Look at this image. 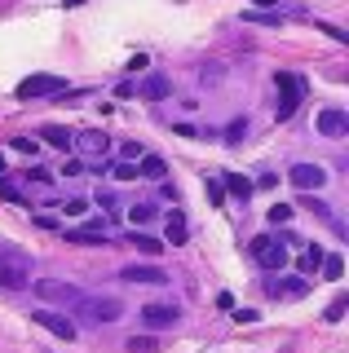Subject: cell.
Here are the masks:
<instances>
[{"instance_id":"obj_7","label":"cell","mask_w":349,"mask_h":353,"mask_svg":"<svg viewBox=\"0 0 349 353\" xmlns=\"http://www.w3.org/2000/svg\"><path fill=\"white\" fill-rule=\"evenodd\" d=\"M36 296H40V301H49V305H75L84 292H80V287H71V283L45 279V283H36Z\"/></svg>"},{"instance_id":"obj_27","label":"cell","mask_w":349,"mask_h":353,"mask_svg":"<svg viewBox=\"0 0 349 353\" xmlns=\"http://www.w3.org/2000/svg\"><path fill=\"white\" fill-rule=\"evenodd\" d=\"M9 146H14V150H23V154H36V150H40V141H36V137H14Z\"/></svg>"},{"instance_id":"obj_3","label":"cell","mask_w":349,"mask_h":353,"mask_svg":"<svg viewBox=\"0 0 349 353\" xmlns=\"http://www.w3.org/2000/svg\"><path fill=\"white\" fill-rule=\"evenodd\" d=\"M252 261L261 270H283V265H288V243L275 239V234H257L252 239Z\"/></svg>"},{"instance_id":"obj_17","label":"cell","mask_w":349,"mask_h":353,"mask_svg":"<svg viewBox=\"0 0 349 353\" xmlns=\"http://www.w3.org/2000/svg\"><path fill=\"white\" fill-rule=\"evenodd\" d=\"M137 176H146V181H163V176H168V168H163V159H155V154H141Z\"/></svg>"},{"instance_id":"obj_22","label":"cell","mask_w":349,"mask_h":353,"mask_svg":"<svg viewBox=\"0 0 349 353\" xmlns=\"http://www.w3.org/2000/svg\"><path fill=\"white\" fill-rule=\"evenodd\" d=\"M124 353H155V340H150V336H128Z\"/></svg>"},{"instance_id":"obj_26","label":"cell","mask_w":349,"mask_h":353,"mask_svg":"<svg viewBox=\"0 0 349 353\" xmlns=\"http://www.w3.org/2000/svg\"><path fill=\"white\" fill-rule=\"evenodd\" d=\"M111 176H115V181H133V176H137V168H133V159H119L115 168H111Z\"/></svg>"},{"instance_id":"obj_14","label":"cell","mask_w":349,"mask_h":353,"mask_svg":"<svg viewBox=\"0 0 349 353\" xmlns=\"http://www.w3.org/2000/svg\"><path fill=\"white\" fill-rule=\"evenodd\" d=\"M141 97L163 102V97H168V75H146V80H141Z\"/></svg>"},{"instance_id":"obj_1","label":"cell","mask_w":349,"mask_h":353,"mask_svg":"<svg viewBox=\"0 0 349 353\" xmlns=\"http://www.w3.org/2000/svg\"><path fill=\"white\" fill-rule=\"evenodd\" d=\"M75 318H84L89 327H111L124 318V301L119 296H80L75 301Z\"/></svg>"},{"instance_id":"obj_23","label":"cell","mask_w":349,"mask_h":353,"mask_svg":"<svg viewBox=\"0 0 349 353\" xmlns=\"http://www.w3.org/2000/svg\"><path fill=\"white\" fill-rule=\"evenodd\" d=\"M266 216H270V225H288V221H292V216H297V212H292V208H288V203H275V208H270V212H266Z\"/></svg>"},{"instance_id":"obj_4","label":"cell","mask_w":349,"mask_h":353,"mask_svg":"<svg viewBox=\"0 0 349 353\" xmlns=\"http://www.w3.org/2000/svg\"><path fill=\"white\" fill-rule=\"evenodd\" d=\"M275 84H279V106H275V115H279V119H292V110H297L301 97H305V80H297V75H288V71H279Z\"/></svg>"},{"instance_id":"obj_8","label":"cell","mask_w":349,"mask_h":353,"mask_svg":"<svg viewBox=\"0 0 349 353\" xmlns=\"http://www.w3.org/2000/svg\"><path fill=\"white\" fill-rule=\"evenodd\" d=\"M119 279H124V283H137V287H163V283H168V274H163L159 265H124V270H119Z\"/></svg>"},{"instance_id":"obj_21","label":"cell","mask_w":349,"mask_h":353,"mask_svg":"<svg viewBox=\"0 0 349 353\" xmlns=\"http://www.w3.org/2000/svg\"><path fill=\"white\" fill-rule=\"evenodd\" d=\"M319 270H323V279H341V274H345V261L341 256H323V265H319Z\"/></svg>"},{"instance_id":"obj_10","label":"cell","mask_w":349,"mask_h":353,"mask_svg":"<svg viewBox=\"0 0 349 353\" xmlns=\"http://www.w3.org/2000/svg\"><path fill=\"white\" fill-rule=\"evenodd\" d=\"M177 318H181L177 305H146V309H141V327H146V331H168Z\"/></svg>"},{"instance_id":"obj_16","label":"cell","mask_w":349,"mask_h":353,"mask_svg":"<svg viewBox=\"0 0 349 353\" xmlns=\"http://www.w3.org/2000/svg\"><path fill=\"white\" fill-rule=\"evenodd\" d=\"M186 239H190V225H186V216H181V212H172V216H168V248H181Z\"/></svg>"},{"instance_id":"obj_25","label":"cell","mask_w":349,"mask_h":353,"mask_svg":"<svg viewBox=\"0 0 349 353\" xmlns=\"http://www.w3.org/2000/svg\"><path fill=\"white\" fill-rule=\"evenodd\" d=\"M128 243H133L137 252H146V256H159V252H163L159 243H155V239H146V234H133V239H128Z\"/></svg>"},{"instance_id":"obj_11","label":"cell","mask_w":349,"mask_h":353,"mask_svg":"<svg viewBox=\"0 0 349 353\" xmlns=\"http://www.w3.org/2000/svg\"><path fill=\"white\" fill-rule=\"evenodd\" d=\"M266 292L275 301H301V296H310V283L305 279H279V283H266Z\"/></svg>"},{"instance_id":"obj_18","label":"cell","mask_w":349,"mask_h":353,"mask_svg":"<svg viewBox=\"0 0 349 353\" xmlns=\"http://www.w3.org/2000/svg\"><path fill=\"white\" fill-rule=\"evenodd\" d=\"M67 243H84V248H93V243H97V248H102L106 230L102 225H97V230H67Z\"/></svg>"},{"instance_id":"obj_19","label":"cell","mask_w":349,"mask_h":353,"mask_svg":"<svg viewBox=\"0 0 349 353\" xmlns=\"http://www.w3.org/2000/svg\"><path fill=\"white\" fill-rule=\"evenodd\" d=\"M226 190L248 203V194H252V181H248V176H239V172H226Z\"/></svg>"},{"instance_id":"obj_12","label":"cell","mask_w":349,"mask_h":353,"mask_svg":"<svg viewBox=\"0 0 349 353\" xmlns=\"http://www.w3.org/2000/svg\"><path fill=\"white\" fill-rule=\"evenodd\" d=\"M71 146H80L84 154H106L111 150V137H106L102 128H89V132H80V137H71Z\"/></svg>"},{"instance_id":"obj_13","label":"cell","mask_w":349,"mask_h":353,"mask_svg":"<svg viewBox=\"0 0 349 353\" xmlns=\"http://www.w3.org/2000/svg\"><path fill=\"white\" fill-rule=\"evenodd\" d=\"M345 128H349V115H345L341 106H327L323 115H319V132H323V137H341Z\"/></svg>"},{"instance_id":"obj_20","label":"cell","mask_w":349,"mask_h":353,"mask_svg":"<svg viewBox=\"0 0 349 353\" xmlns=\"http://www.w3.org/2000/svg\"><path fill=\"white\" fill-rule=\"evenodd\" d=\"M128 221H133V225H150V221H155V208H150V203H133V208H128Z\"/></svg>"},{"instance_id":"obj_32","label":"cell","mask_w":349,"mask_h":353,"mask_svg":"<svg viewBox=\"0 0 349 353\" xmlns=\"http://www.w3.org/2000/svg\"><path fill=\"white\" fill-rule=\"evenodd\" d=\"M243 132H248V124H243V119H235V124L226 128V137H230V141H239V137H243Z\"/></svg>"},{"instance_id":"obj_30","label":"cell","mask_w":349,"mask_h":353,"mask_svg":"<svg viewBox=\"0 0 349 353\" xmlns=\"http://www.w3.org/2000/svg\"><path fill=\"white\" fill-rule=\"evenodd\" d=\"M84 208H89L84 199H67V208H62V212H67V216H84Z\"/></svg>"},{"instance_id":"obj_5","label":"cell","mask_w":349,"mask_h":353,"mask_svg":"<svg viewBox=\"0 0 349 353\" xmlns=\"http://www.w3.org/2000/svg\"><path fill=\"white\" fill-rule=\"evenodd\" d=\"M288 181L297 185V190H323L327 185V168H319V163H292V172H288Z\"/></svg>"},{"instance_id":"obj_29","label":"cell","mask_w":349,"mask_h":353,"mask_svg":"<svg viewBox=\"0 0 349 353\" xmlns=\"http://www.w3.org/2000/svg\"><path fill=\"white\" fill-rule=\"evenodd\" d=\"M119 154H124V159H141L146 150H141V141H124V146H119Z\"/></svg>"},{"instance_id":"obj_34","label":"cell","mask_w":349,"mask_h":353,"mask_svg":"<svg viewBox=\"0 0 349 353\" xmlns=\"http://www.w3.org/2000/svg\"><path fill=\"white\" fill-rule=\"evenodd\" d=\"M0 176H5V159H0Z\"/></svg>"},{"instance_id":"obj_2","label":"cell","mask_w":349,"mask_h":353,"mask_svg":"<svg viewBox=\"0 0 349 353\" xmlns=\"http://www.w3.org/2000/svg\"><path fill=\"white\" fill-rule=\"evenodd\" d=\"M0 287L5 292H18V287H31V256L18 248L0 252Z\"/></svg>"},{"instance_id":"obj_31","label":"cell","mask_w":349,"mask_h":353,"mask_svg":"<svg viewBox=\"0 0 349 353\" xmlns=\"http://www.w3.org/2000/svg\"><path fill=\"white\" fill-rule=\"evenodd\" d=\"M27 176H31L36 185H49V181H53V172H45V168H27Z\"/></svg>"},{"instance_id":"obj_9","label":"cell","mask_w":349,"mask_h":353,"mask_svg":"<svg viewBox=\"0 0 349 353\" xmlns=\"http://www.w3.org/2000/svg\"><path fill=\"white\" fill-rule=\"evenodd\" d=\"M31 318H36V323H40V327H45V331H49V336H58V340H67V345H71V340H75V331H80V327H75V323H71V318H62V314H53V309H40V314H31Z\"/></svg>"},{"instance_id":"obj_33","label":"cell","mask_w":349,"mask_h":353,"mask_svg":"<svg viewBox=\"0 0 349 353\" xmlns=\"http://www.w3.org/2000/svg\"><path fill=\"white\" fill-rule=\"evenodd\" d=\"M252 5H257V9H275L279 0H252Z\"/></svg>"},{"instance_id":"obj_28","label":"cell","mask_w":349,"mask_h":353,"mask_svg":"<svg viewBox=\"0 0 349 353\" xmlns=\"http://www.w3.org/2000/svg\"><path fill=\"white\" fill-rule=\"evenodd\" d=\"M345 305H349V301H345V296H336V301H332V305H327V323H341V314H345Z\"/></svg>"},{"instance_id":"obj_6","label":"cell","mask_w":349,"mask_h":353,"mask_svg":"<svg viewBox=\"0 0 349 353\" xmlns=\"http://www.w3.org/2000/svg\"><path fill=\"white\" fill-rule=\"evenodd\" d=\"M53 93H67L62 75H31V80L18 84V97H53Z\"/></svg>"},{"instance_id":"obj_15","label":"cell","mask_w":349,"mask_h":353,"mask_svg":"<svg viewBox=\"0 0 349 353\" xmlns=\"http://www.w3.org/2000/svg\"><path fill=\"white\" fill-rule=\"evenodd\" d=\"M40 141H45V146H58V150H71V132L58 128V124H45V128H40Z\"/></svg>"},{"instance_id":"obj_24","label":"cell","mask_w":349,"mask_h":353,"mask_svg":"<svg viewBox=\"0 0 349 353\" xmlns=\"http://www.w3.org/2000/svg\"><path fill=\"white\" fill-rule=\"evenodd\" d=\"M319 265H323V248H310V252H301V270H305V274H314Z\"/></svg>"}]
</instances>
